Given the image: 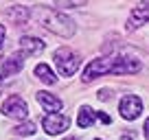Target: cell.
Here are the masks:
<instances>
[{
	"mask_svg": "<svg viewBox=\"0 0 149 140\" xmlns=\"http://www.w3.org/2000/svg\"><path fill=\"white\" fill-rule=\"evenodd\" d=\"M40 20H42L44 28L59 37H72L74 35V22L68 18V15L59 13V11H48V9H42L40 11Z\"/></svg>",
	"mask_w": 149,
	"mask_h": 140,
	"instance_id": "obj_1",
	"label": "cell"
},
{
	"mask_svg": "<svg viewBox=\"0 0 149 140\" xmlns=\"http://www.w3.org/2000/svg\"><path fill=\"white\" fill-rule=\"evenodd\" d=\"M53 59H55V66L61 77H72L81 66V55L70 51V48H57Z\"/></svg>",
	"mask_w": 149,
	"mask_h": 140,
	"instance_id": "obj_2",
	"label": "cell"
},
{
	"mask_svg": "<svg viewBox=\"0 0 149 140\" xmlns=\"http://www.w3.org/2000/svg\"><path fill=\"white\" fill-rule=\"evenodd\" d=\"M0 112L5 114V116H9V118H18V121H24V118L29 116V107H26V103H24V98H22V96H18V94H13V96L7 98V101L2 103Z\"/></svg>",
	"mask_w": 149,
	"mask_h": 140,
	"instance_id": "obj_3",
	"label": "cell"
},
{
	"mask_svg": "<svg viewBox=\"0 0 149 140\" xmlns=\"http://www.w3.org/2000/svg\"><path fill=\"white\" fill-rule=\"evenodd\" d=\"M118 112H121V116L125 118V121H134V118H138L140 112H143V101H140L136 94H125V96L121 98V103H118Z\"/></svg>",
	"mask_w": 149,
	"mask_h": 140,
	"instance_id": "obj_4",
	"label": "cell"
},
{
	"mask_svg": "<svg viewBox=\"0 0 149 140\" xmlns=\"http://www.w3.org/2000/svg\"><path fill=\"white\" fill-rule=\"evenodd\" d=\"M110 64H112V57H99V59H92L88 66L84 68V81H94L97 77L103 75H110Z\"/></svg>",
	"mask_w": 149,
	"mask_h": 140,
	"instance_id": "obj_5",
	"label": "cell"
},
{
	"mask_svg": "<svg viewBox=\"0 0 149 140\" xmlns=\"http://www.w3.org/2000/svg\"><path fill=\"white\" fill-rule=\"evenodd\" d=\"M42 127L48 136H57V134H61V131H66L70 127V118L66 114H48V116H44Z\"/></svg>",
	"mask_w": 149,
	"mask_h": 140,
	"instance_id": "obj_6",
	"label": "cell"
},
{
	"mask_svg": "<svg viewBox=\"0 0 149 140\" xmlns=\"http://www.w3.org/2000/svg\"><path fill=\"white\" fill-rule=\"evenodd\" d=\"M140 70V61L132 57H112L110 64V75H134Z\"/></svg>",
	"mask_w": 149,
	"mask_h": 140,
	"instance_id": "obj_7",
	"label": "cell"
},
{
	"mask_svg": "<svg viewBox=\"0 0 149 140\" xmlns=\"http://www.w3.org/2000/svg\"><path fill=\"white\" fill-rule=\"evenodd\" d=\"M149 22V5L147 2H140V5H136L134 9H132L130 13V20H127V31H136L138 26H143V24Z\"/></svg>",
	"mask_w": 149,
	"mask_h": 140,
	"instance_id": "obj_8",
	"label": "cell"
},
{
	"mask_svg": "<svg viewBox=\"0 0 149 140\" xmlns=\"http://www.w3.org/2000/svg\"><path fill=\"white\" fill-rule=\"evenodd\" d=\"M22 57H24L22 53L7 57V59L2 61V68H0V77H11V75H15V72H20V70H22V64H24Z\"/></svg>",
	"mask_w": 149,
	"mask_h": 140,
	"instance_id": "obj_9",
	"label": "cell"
},
{
	"mask_svg": "<svg viewBox=\"0 0 149 140\" xmlns=\"http://www.w3.org/2000/svg\"><path fill=\"white\" fill-rule=\"evenodd\" d=\"M20 48H22V55H40L44 51V42L37 37H31V35H24L20 40Z\"/></svg>",
	"mask_w": 149,
	"mask_h": 140,
	"instance_id": "obj_10",
	"label": "cell"
},
{
	"mask_svg": "<svg viewBox=\"0 0 149 140\" xmlns=\"http://www.w3.org/2000/svg\"><path fill=\"white\" fill-rule=\"evenodd\" d=\"M37 101H40V105H42L46 112H51V114H59V110H61V101L57 96H53L51 92H37Z\"/></svg>",
	"mask_w": 149,
	"mask_h": 140,
	"instance_id": "obj_11",
	"label": "cell"
},
{
	"mask_svg": "<svg viewBox=\"0 0 149 140\" xmlns=\"http://www.w3.org/2000/svg\"><path fill=\"white\" fill-rule=\"evenodd\" d=\"M7 18H9L11 22H15V24H24L31 18V11L24 5H11L9 9H7Z\"/></svg>",
	"mask_w": 149,
	"mask_h": 140,
	"instance_id": "obj_12",
	"label": "cell"
},
{
	"mask_svg": "<svg viewBox=\"0 0 149 140\" xmlns=\"http://www.w3.org/2000/svg\"><path fill=\"white\" fill-rule=\"evenodd\" d=\"M35 77L42 81V83H46V85H55L57 83V77H55V72L51 70L48 64H37L35 66Z\"/></svg>",
	"mask_w": 149,
	"mask_h": 140,
	"instance_id": "obj_13",
	"label": "cell"
},
{
	"mask_svg": "<svg viewBox=\"0 0 149 140\" xmlns=\"http://www.w3.org/2000/svg\"><path fill=\"white\" fill-rule=\"evenodd\" d=\"M94 121H97V112H94L92 107H88V105H84V107L79 110V116H77V125H79L81 129H88V127L94 125Z\"/></svg>",
	"mask_w": 149,
	"mask_h": 140,
	"instance_id": "obj_14",
	"label": "cell"
},
{
	"mask_svg": "<svg viewBox=\"0 0 149 140\" xmlns=\"http://www.w3.org/2000/svg\"><path fill=\"white\" fill-rule=\"evenodd\" d=\"M15 134H18V136H33V134H35V123H33V121L20 123V125L15 127Z\"/></svg>",
	"mask_w": 149,
	"mask_h": 140,
	"instance_id": "obj_15",
	"label": "cell"
},
{
	"mask_svg": "<svg viewBox=\"0 0 149 140\" xmlns=\"http://www.w3.org/2000/svg\"><path fill=\"white\" fill-rule=\"evenodd\" d=\"M57 7H66V9H74V7H86V2H81V0H77V2H57Z\"/></svg>",
	"mask_w": 149,
	"mask_h": 140,
	"instance_id": "obj_16",
	"label": "cell"
},
{
	"mask_svg": "<svg viewBox=\"0 0 149 140\" xmlns=\"http://www.w3.org/2000/svg\"><path fill=\"white\" fill-rule=\"evenodd\" d=\"M97 118H99L101 123H105V125H110V123H112V118L107 116V114H103V112H97Z\"/></svg>",
	"mask_w": 149,
	"mask_h": 140,
	"instance_id": "obj_17",
	"label": "cell"
},
{
	"mask_svg": "<svg viewBox=\"0 0 149 140\" xmlns=\"http://www.w3.org/2000/svg\"><path fill=\"white\" fill-rule=\"evenodd\" d=\"M5 46V26L0 24V48Z\"/></svg>",
	"mask_w": 149,
	"mask_h": 140,
	"instance_id": "obj_18",
	"label": "cell"
},
{
	"mask_svg": "<svg viewBox=\"0 0 149 140\" xmlns=\"http://www.w3.org/2000/svg\"><path fill=\"white\" fill-rule=\"evenodd\" d=\"M145 138L149 140V118H147V121H145Z\"/></svg>",
	"mask_w": 149,
	"mask_h": 140,
	"instance_id": "obj_19",
	"label": "cell"
},
{
	"mask_svg": "<svg viewBox=\"0 0 149 140\" xmlns=\"http://www.w3.org/2000/svg\"><path fill=\"white\" fill-rule=\"evenodd\" d=\"M121 140H134L132 136H121Z\"/></svg>",
	"mask_w": 149,
	"mask_h": 140,
	"instance_id": "obj_20",
	"label": "cell"
},
{
	"mask_svg": "<svg viewBox=\"0 0 149 140\" xmlns=\"http://www.w3.org/2000/svg\"><path fill=\"white\" fill-rule=\"evenodd\" d=\"M66 140H79V138H66Z\"/></svg>",
	"mask_w": 149,
	"mask_h": 140,
	"instance_id": "obj_21",
	"label": "cell"
},
{
	"mask_svg": "<svg viewBox=\"0 0 149 140\" xmlns=\"http://www.w3.org/2000/svg\"><path fill=\"white\" fill-rule=\"evenodd\" d=\"M97 140H101V138H97Z\"/></svg>",
	"mask_w": 149,
	"mask_h": 140,
	"instance_id": "obj_22",
	"label": "cell"
}]
</instances>
